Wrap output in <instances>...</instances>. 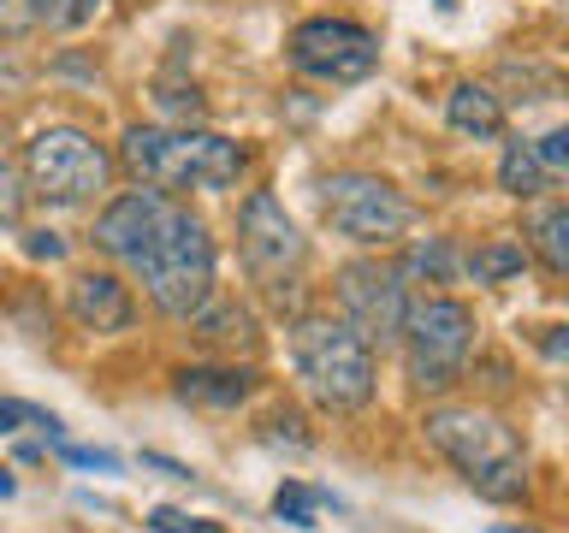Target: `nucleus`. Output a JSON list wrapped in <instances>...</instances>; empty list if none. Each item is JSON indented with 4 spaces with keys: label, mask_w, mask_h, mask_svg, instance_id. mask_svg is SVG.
<instances>
[{
    "label": "nucleus",
    "mask_w": 569,
    "mask_h": 533,
    "mask_svg": "<svg viewBox=\"0 0 569 533\" xmlns=\"http://www.w3.org/2000/svg\"><path fill=\"white\" fill-rule=\"evenodd\" d=\"M315 504H327V492H309L302 480H284V486L273 492L279 522H291V527H315Z\"/></svg>",
    "instance_id": "nucleus-20"
},
{
    "label": "nucleus",
    "mask_w": 569,
    "mask_h": 533,
    "mask_svg": "<svg viewBox=\"0 0 569 533\" xmlns=\"http://www.w3.org/2000/svg\"><path fill=\"white\" fill-rule=\"evenodd\" d=\"M338 309L368 344H398L403 338V314H409V291L398 266L380 261H356L338 273Z\"/></svg>",
    "instance_id": "nucleus-10"
},
{
    "label": "nucleus",
    "mask_w": 569,
    "mask_h": 533,
    "mask_svg": "<svg viewBox=\"0 0 569 533\" xmlns=\"http://www.w3.org/2000/svg\"><path fill=\"white\" fill-rule=\"evenodd\" d=\"M24 178L42 202H89L113 178V154L78 124H48L24 142Z\"/></svg>",
    "instance_id": "nucleus-6"
},
{
    "label": "nucleus",
    "mask_w": 569,
    "mask_h": 533,
    "mask_svg": "<svg viewBox=\"0 0 569 533\" xmlns=\"http://www.w3.org/2000/svg\"><path fill=\"white\" fill-rule=\"evenodd\" d=\"M291 66L315 83H362L380 66V36L350 18H309L291 30Z\"/></svg>",
    "instance_id": "nucleus-8"
},
{
    "label": "nucleus",
    "mask_w": 569,
    "mask_h": 533,
    "mask_svg": "<svg viewBox=\"0 0 569 533\" xmlns=\"http://www.w3.org/2000/svg\"><path fill=\"white\" fill-rule=\"evenodd\" d=\"M131 273L142 279L154 309L172 320H196L213 302V238L178 195L154 231V243L131 261Z\"/></svg>",
    "instance_id": "nucleus-3"
},
{
    "label": "nucleus",
    "mask_w": 569,
    "mask_h": 533,
    "mask_svg": "<svg viewBox=\"0 0 569 533\" xmlns=\"http://www.w3.org/2000/svg\"><path fill=\"white\" fill-rule=\"evenodd\" d=\"M24 255L30 261H60L66 255V238H60V231H48V225L42 231H24Z\"/></svg>",
    "instance_id": "nucleus-24"
},
{
    "label": "nucleus",
    "mask_w": 569,
    "mask_h": 533,
    "mask_svg": "<svg viewBox=\"0 0 569 533\" xmlns=\"http://www.w3.org/2000/svg\"><path fill=\"white\" fill-rule=\"evenodd\" d=\"M60 456L71 469H96V474H119V456L113 451H96V444H60Z\"/></svg>",
    "instance_id": "nucleus-23"
},
{
    "label": "nucleus",
    "mask_w": 569,
    "mask_h": 533,
    "mask_svg": "<svg viewBox=\"0 0 569 533\" xmlns=\"http://www.w3.org/2000/svg\"><path fill=\"white\" fill-rule=\"evenodd\" d=\"M101 0H24V12L36 18V24H48V30H78L96 18Z\"/></svg>",
    "instance_id": "nucleus-19"
},
{
    "label": "nucleus",
    "mask_w": 569,
    "mask_h": 533,
    "mask_svg": "<svg viewBox=\"0 0 569 533\" xmlns=\"http://www.w3.org/2000/svg\"><path fill=\"white\" fill-rule=\"evenodd\" d=\"M142 462H149V469H160L167 480H190V469H184V462H167V456H142Z\"/></svg>",
    "instance_id": "nucleus-28"
},
{
    "label": "nucleus",
    "mask_w": 569,
    "mask_h": 533,
    "mask_svg": "<svg viewBox=\"0 0 569 533\" xmlns=\"http://www.w3.org/2000/svg\"><path fill=\"white\" fill-rule=\"evenodd\" d=\"M528 238H533V255H540L558 279H569V195L533 213V220H528Z\"/></svg>",
    "instance_id": "nucleus-14"
},
{
    "label": "nucleus",
    "mask_w": 569,
    "mask_h": 533,
    "mask_svg": "<svg viewBox=\"0 0 569 533\" xmlns=\"http://www.w3.org/2000/svg\"><path fill=\"white\" fill-rule=\"evenodd\" d=\"M238 249H243V266L256 273L261 284H279L302 266V255H309V243H302L297 220L279 208V195L256 190L249 202L238 208Z\"/></svg>",
    "instance_id": "nucleus-9"
},
{
    "label": "nucleus",
    "mask_w": 569,
    "mask_h": 533,
    "mask_svg": "<svg viewBox=\"0 0 569 533\" xmlns=\"http://www.w3.org/2000/svg\"><path fill=\"white\" fill-rule=\"evenodd\" d=\"M475 350V309L457 296H409L403 314V362L416 391H451Z\"/></svg>",
    "instance_id": "nucleus-5"
},
{
    "label": "nucleus",
    "mask_w": 569,
    "mask_h": 533,
    "mask_svg": "<svg viewBox=\"0 0 569 533\" xmlns=\"http://www.w3.org/2000/svg\"><path fill=\"white\" fill-rule=\"evenodd\" d=\"M18 208H24V190H18V178L0 167V231L18 225Z\"/></svg>",
    "instance_id": "nucleus-26"
},
{
    "label": "nucleus",
    "mask_w": 569,
    "mask_h": 533,
    "mask_svg": "<svg viewBox=\"0 0 569 533\" xmlns=\"http://www.w3.org/2000/svg\"><path fill=\"white\" fill-rule=\"evenodd\" d=\"M398 273H421L427 284H445V279L457 273V249L445 243V238H427V243H416V249L403 255Z\"/></svg>",
    "instance_id": "nucleus-18"
},
{
    "label": "nucleus",
    "mask_w": 569,
    "mask_h": 533,
    "mask_svg": "<svg viewBox=\"0 0 569 533\" xmlns=\"http://www.w3.org/2000/svg\"><path fill=\"white\" fill-rule=\"evenodd\" d=\"M18 12H24L18 0H0V30H12V24H18Z\"/></svg>",
    "instance_id": "nucleus-29"
},
{
    "label": "nucleus",
    "mask_w": 569,
    "mask_h": 533,
    "mask_svg": "<svg viewBox=\"0 0 569 533\" xmlns=\"http://www.w3.org/2000/svg\"><path fill=\"white\" fill-rule=\"evenodd\" d=\"M12 492H18V480H12L7 469H0V497H12Z\"/></svg>",
    "instance_id": "nucleus-30"
},
{
    "label": "nucleus",
    "mask_w": 569,
    "mask_h": 533,
    "mask_svg": "<svg viewBox=\"0 0 569 533\" xmlns=\"http://www.w3.org/2000/svg\"><path fill=\"white\" fill-rule=\"evenodd\" d=\"M427 444L451 462V469L469 480V486L487 497V504H516L528 497V456H522V439L510 433L492 409H475V403H439L427 409L421 421Z\"/></svg>",
    "instance_id": "nucleus-1"
},
{
    "label": "nucleus",
    "mask_w": 569,
    "mask_h": 533,
    "mask_svg": "<svg viewBox=\"0 0 569 533\" xmlns=\"http://www.w3.org/2000/svg\"><path fill=\"white\" fill-rule=\"evenodd\" d=\"M42 426L48 439H60L66 426H60V415H53V409H36V403H18V398H0V439H12L18 426Z\"/></svg>",
    "instance_id": "nucleus-21"
},
{
    "label": "nucleus",
    "mask_w": 569,
    "mask_h": 533,
    "mask_svg": "<svg viewBox=\"0 0 569 533\" xmlns=\"http://www.w3.org/2000/svg\"><path fill=\"white\" fill-rule=\"evenodd\" d=\"M533 149H540V160L551 172H563L569 167V124H558V131H546L540 142H533Z\"/></svg>",
    "instance_id": "nucleus-25"
},
{
    "label": "nucleus",
    "mask_w": 569,
    "mask_h": 533,
    "mask_svg": "<svg viewBox=\"0 0 569 533\" xmlns=\"http://www.w3.org/2000/svg\"><path fill=\"white\" fill-rule=\"evenodd\" d=\"M149 527L154 533H226L220 522H202V515H184V510H172V504L149 510Z\"/></svg>",
    "instance_id": "nucleus-22"
},
{
    "label": "nucleus",
    "mask_w": 569,
    "mask_h": 533,
    "mask_svg": "<svg viewBox=\"0 0 569 533\" xmlns=\"http://www.w3.org/2000/svg\"><path fill=\"white\" fill-rule=\"evenodd\" d=\"M71 320L78 326H89V332H124L131 326V291L113 279V273H78L71 279Z\"/></svg>",
    "instance_id": "nucleus-11"
},
{
    "label": "nucleus",
    "mask_w": 569,
    "mask_h": 533,
    "mask_svg": "<svg viewBox=\"0 0 569 533\" xmlns=\"http://www.w3.org/2000/svg\"><path fill=\"white\" fill-rule=\"evenodd\" d=\"M320 213L338 238L362 243V249H380V243H398L409 225H416V202L398 195L386 178L373 172H338L320 184Z\"/></svg>",
    "instance_id": "nucleus-7"
},
{
    "label": "nucleus",
    "mask_w": 569,
    "mask_h": 533,
    "mask_svg": "<svg viewBox=\"0 0 569 533\" xmlns=\"http://www.w3.org/2000/svg\"><path fill=\"white\" fill-rule=\"evenodd\" d=\"M533 344H540L546 362H563V368H569V326H546L540 338H533Z\"/></svg>",
    "instance_id": "nucleus-27"
},
{
    "label": "nucleus",
    "mask_w": 569,
    "mask_h": 533,
    "mask_svg": "<svg viewBox=\"0 0 569 533\" xmlns=\"http://www.w3.org/2000/svg\"><path fill=\"white\" fill-rule=\"evenodd\" d=\"M546 178H551V167L540 160V149H533V142H510L505 160H498V190L522 195V202L546 190Z\"/></svg>",
    "instance_id": "nucleus-15"
},
{
    "label": "nucleus",
    "mask_w": 569,
    "mask_h": 533,
    "mask_svg": "<svg viewBox=\"0 0 569 533\" xmlns=\"http://www.w3.org/2000/svg\"><path fill=\"white\" fill-rule=\"evenodd\" d=\"M172 385H178V398H184V403L238 409L249 391H256V373H249V368H184Z\"/></svg>",
    "instance_id": "nucleus-12"
},
{
    "label": "nucleus",
    "mask_w": 569,
    "mask_h": 533,
    "mask_svg": "<svg viewBox=\"0 0 569 533\" xmlns=\"http://www.w3.org/2000/svg\"><path fill=\"white\" fill-rule=\"evenodd\" d=\"M291 355H297V373L309 385V398L332 415H356V409L373 403V344L350 320H327V314H309L297 320L291 332Z\"/></svg>",
    "instance_id": "nucleus-4"
},
{
    "label": "nucleus",
    "mask_w": 569,
    "mask_h": 533,
    "mask_svg": "<svg viewBox=\"0 0 569 533\" xmlns=\"http://www.w3.org/2000/svg\"><path fill=\"white\" fill-rule=\"evenodd\" d=\"M522 243L516 238H492V243H480L475 255H469V273L475 284H498V279H510V273H522Z\"/></svg>",
    "instance_id": "nucleus-17"
},
{
    "label": "nucleus",
    "mask_w": 569,
    "mask_h": 533,
    "mask_svg": "<svg viewBox=\"0 0 569 533\" xmlns=\"http://www.w3.org/2000/svg\"><path fill=\"white\" fill-rule=\"evenodd\" d=\"M196 338H208V344H256V320H249V309H231V302H220V309L196 314Z\"/></svg>",
    "instance_id": "nucleus-16"
},
{
    "label": "nucleus",
    "mask_w": 569,
    "mask_h": 533,
    "mask_svg": "<svg viewBox=\"0 0 569 533\" xmlns=\"http://www.w3.org/2000/svg\"><path fill=\"white\" fill-rule=\"evenodd\" d=\"M119 160L154 190H231L249 154L231 137L196 131V124H131Z\"/></svg>",
    "instance_id": "nucleus-2"
},
{
    "label": "nucleus",
    "mask_w": 569,
    "mask_h": 533,
    "mask_svg": "<svg viewBox=\"0 0 569 533\" xmlns=\"http://www.w3.org/2000/svg\"><path fill=\"white\" fill-rule=\"evenodd\" d=\"M487 533H522V527H487Z\"/></svg>",
    "instance_id": "nucleus-31"
},
{
    "label": "nucleus",
    "mask_w": 569,
    "mask_h": 533,
    "mask_svg": "<svg viewBox=\"0 0 569 533\" xmlns=\"http://www.w3.org/2000/svg\"><path fill=\"white\" fill-rule=\"evenodd\" d=\"M445 119H451V131H462V137H498L505 131V101H498L487 83H457L451 95H445Z\"/></svg>",
    "instance_id": "nucleus-13"
}]
</instances>
